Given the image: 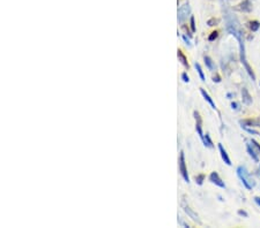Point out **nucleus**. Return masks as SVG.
I'll use <instances>...</instances> for the list:
<instances>
[{"label": "nucleus", "mask_w": 260, "mask_h": 228, "mask_svg": "<svg viewBox=\"0 0 260 228\" xmlns=\"http://www.w3.org/2000/svg\"><path fill=\"white\" fill-rule=\"evenodd\" d=\"M213 81H214V82H216V83H220V82H221V79H220V76H218V75H216V76H214V77H213Z\"/></svg>", "instance_id": "a878e982"}, {"label": "nucleus", "mask_w": 260, "mask_h": 228, "mask_svg": "<svg viewBox=\"0 0 260 228\" xmlns=\"http://www.w3.org/2000/svg\"><path fill=\"white\" fill-rule=\"evenodd\" d=\"M209 181H210L211 183H214V184H216V185L220 187V188H225L224 182L221 180V178L218 176V174H217L216 172H213V173L209 175Z\"/></svg>", "instance_id": "39448f33"}, {"label": "nucleus", "mask_w": 260, "mask_h": 228, "mask_svg": "<svg viewBox=\"0 0 260 228\" xmlns=\"http://www.w3.org/2000/svg\"><path fill=\"white\" fill-rule=\"evenodd\" d=\"M194 116H196V120H197V123H196V129H197V132H198V135L199 137L201 138V141L204 139V133H202V121H201V118H200V115H199V113L198 112H194Z\"/></svg>", "instance_id": "423d86ee"}, {"label": "nucleus", "mask_w": 260, "mask_h": 228, "mask_svg": "<svg viewBox=\"0 0 260 228\" xmlns=\"http://www.w3.org/2000/svg\"><path fill=\"white\" fill-rule=\"evenodd\" d=\"M204 180H205V175H204V174H200V175H197V176H196V182L198 183L199 185L202 184Z\"/></svg>", "instance_id": "a211bd4d"}, {"label": "nucleus", "mask_w": 260, "mask_h": 228, "mask_svg": "<svg viewBox=\"0 0 260 228\" xmlns=\"http://www.w3.org/2000/svg\"><path fill=\"white\" fill-rule=\"evenodd\" d=\"M184 211H185V213L192 219V220H194V221H197V222H199L200 224V220H199V217H198V214L197 213H194L189 206H186V205H184Z\"/></svg>", "instance_id": "9d476101"}, {"label": "nucleus", "mask_w": 260, "mask_h": 228, "mask_svg": "<svg viewBox=\"0 0 260 228\" xmlns=\"http://www.w3.org/2000/svg\"><path fill=\"white\" fill-rule=\"evenodd\" d=\"M217 36H218V32H217V31H213V32L209 35L208 41H209V42H213V41H215V39L217 38Z\"/></svg>", "instance_id": "6ab92c4d"}, {"label": "nucleus", "mask_w": 260, "mask_h": 228, "mask_svg": "<svg viewBox=\"0 0 260 228\" xmlns=\"http://www.w3.org/2000/svg\"><path fill=\"white\" fill-rule=\"evenodd\" d=\"M183 39H184V41L186 42V44H187V45L190 46V41L187 39V37H186V36H183Z\"/></svg>", "instance_id": "c85d7f7f"}, {"label": "nucleus", "mask_w": 260, "mask_h": 228, "mask_svg": "<svg viewBox=\"0 0 260 228\" xmlns=\"http://www.w3.org/2000/svg\"><path fill=\"white\" fill-rule=\"evenodd\" d=\"M254 202H256V203H257V204H258V205L260 206V197L256 196V197H254Z\"/></svg>", "instance_id": "cd10ccee"}, {"label": "nucleus", "mask_w": 260, "mask_h": 228, "mask_svg": "<svg viewBox=\"0 0 260 228\" xmlns=\"http://www.w3.org/2000/svg\"><path fill=\"white\" fill-rule=\"evenodd\" d=\"M190 25H191V30H192V32H196L197 28H196V23H194V17H193V16H191V20H190Z\"/></svg>", "instance_id": "aec40b11"}, {"label": "nucleus", "mask_w": 260, "mask_h": 228, "mask_svg": "<svg viewBox=\"0 0 260 228\" xmlns=\"http://www.w3.org/2000/svg\"><path fill=\"white\" fill-rule=\"evenodd\" d=\"M258 175L260 176V166H259V168H258Z\"/></svg>", "instance_id": "c756f323"}, {"label": "nucleus", "mask_w": 260, "mask_h": 228, "mask_svg": "<svg viewBox=\"0 0 260 228\" xmlns=\"http://www.w3.org/2000/svg\"><path fill=\"white\" fill-rule=\"evenodd\" d=\"M238 8H239V10H243V12H246V13L251 12V10H252L251 1H250V0H244L243 2H241V5H239Z\"/></svg>", "instance_id": "9b49d317"}, {"label": "nucleus", "mask_w": 260, "mask_h": 228, "mask_svg": "<svg viewBox=\"0 0 260 228\" xmlns=\"http://www.w3.org/2000/svg\"><path fill=\"white\" fill-rule=\"evenodd\" d=\"M182 80H183L185 83H189V82H190V77H189V75H187L186 73H183V74H182Z\"/></svg>", "instance_id": "412c9836"}, {"label": "nucleus", "mask_w": 260, "mask_h": 228, "mask_svg": "<svg viewBox=\"0 0 260 228\" xmlns=\"http://www.w3.org/2000/svg\"><path fill=\"white\" fill-rule=\"evenodd\" d=\"M179 172H180L183 179L186 182H190V178H189V174H187V168H186L185 157H184V152L183 151L180 152V156H179Z\"/></svg>", "instance_id": "7ed1b4c3"}, {"label": "nucleus", "mask_w": 260, "mask_h": 228, "mask_svg": "<svg viewBox=\"0 0 260 228\" xmlns=\"http://www.w3.org/2000/svg\"><path fill=\"white\" fill-rule=\"evenodd\" d=\"M243 34H244V32H243V30H242V31H239L238 34L235 35V37L237 38V41H238V43H239V56H241V62H242L243 66L245 67L248 74H249L250 77L252 79V81H256V75H254L252 68L250 67V65H249V62H248V60H246V55H245V45H244Z\"/></svg>", "instance_id": "f257e3e1"}, {"label": "nucleus", "mask_w": 260, "mask_h": 228, "mask_svg": "<svg viewBox=\"0 0 260 228\" xmlns=\"http://www.w3.org/2000/svg\"><path fill=\"white\" fill-rule=\"evenodd\" d=\"M231 108L235 110V111H238L239 110V104L238 103H231Z\"/></svg>", "instance_id": "5701e85b"}, {"label": "nucleus", "mask_w": 260, "mask_h": 228, "mask_svg": "<svg viewBox=\"0 0 260 228\" xmlns=\"http://www.w3.org/2000/svg\"><path fill=\"white\" fill-rule=\"evenodd\" d=\"M259 28H260V23L258 22V21H252V22H250V29H251L252 31H257Z\"/></svg>", "instance_id": "f3484780"}, {"label": "nucleus", "mask_w": 260, "mask_h": 228, "mask_svg": "<svg viewBox=\"0 0 260 228\" xmlns=\"http://www.w3.org/2000/svg\"><path fill=\"white\" fill-rule=\"evenodd\" d=\"M238 214H239V216H243V217H245V218L248 217V213H246L245 211H242V210L238 211Z\"/></svg>", "instance_id": "bb28decb"}, {"label": "nucleus", "mask_w": 260, "mask_h": 228, "mask_svg": "<svg viewBox=\"0 0 260 228\" xmlns=\"http://www.w3.org/2000/svg\"><path fill=\"white\" fill-rule=\"evenodd\" d=\"M218 151H220V153H221V157H222L223 161H224L228 166H230V165H231L230 158H229V156H228V153H227V151H225V149L223 147L222 144H218Z\"/></svg>", "instance_id": "6e6552de"}, {"label": "nucleus", "mask_w": 260, "mask_h": 228, "mask_svg": "<svg viewBox=\"0 0 260 228\" xmlns=\"http://www.w3.org/2000/svg\"><path fill=\"white\" fill-rule=\"evenodd\" d=\"M196 69L198 70V74H199L201 81L205 82V81H206V77H205V74H204V72H202V68H201V66H200L199 63H196Z\"/></svg>", "instance_id": "dca6fc26"}, {"label": "nucleus", "mask_w": 260, "mask_h": 228, "mask_svg": "<svg viewBox=\"0 0 260 228\" xmlns=\"http://www.w3.org/2000/svg\"><path fill=\"white\" fill-rule=\"evenodd\" d=\"M254 147H256V146H254L252 143H248V144H246V149H248V152H249L250 157H251L256 163H259V158H258V154H257Z\"/></svg>", "instance_id": "0eeeda50"}, {"label": "nucleus", "mask_w": 260, "mask_h": 228, "mask_svg": "<svg viewBox=\"0 0 260 228\" xmlns=\"http://www.w3.org/2000/svg\"><path fill=\"white\" fill-rule=\"evenodd\" d=\"M217 22H218L217 20L211 19V20H209V21H208V25H216V23H217Z\"/></svg>", "instance_id": "393cba45"}, {"label": "nucleus", "mask_w": 260, "mask_h": 228, "mask_svg": "<svg viewBox=\"0 0 260 228\" xmlns=\"http://www.w3.org/2000/svg\"><path fill=\"white\" fill-rule=\"evenodd\" d=\"M243 128H245V130H246L248 133L252 134V135H259L258 132H256V130H253V129H251V128H248V127H243Z\"/></svg>", "instance_id": "4be33fe9"}, {"label": "nucleus", "mask_w": 260, "mask_h": 228, "mask_svg": "<svg viewBox=\"0 0 260 228\" xmlns=\"http://www.w3.org/2000/svg\"><path fill=\"white\" fill-rule=\"evenodd\" d=\"M251 143H252V144H253V145L256 146V149H257V150H258V151L260 152V144H259V143H258L257 141H254V139H252V141H251Z\"/></svg>", "instance_id": "b1692460"}, {"label": "nucleus", "mask_w": 260, "mask_h": 228, "mask_svg": "<svg viewBox=\"0 0 260 228\" xmlns=\"http://www.w3.org/2000/svg\"><path fill=\"white\" fill-rule=\"evenodd\" d=\"M190 6H189V3H186V5H184V6H182L179 9H178V21L182 23V22H184V20L187 17V15L190 14Z\"/></svg>", "instance_id": "20e7f679"}, {"label": "nucleus", "mask_w": 260, "mask_h": 228, "mask_svg": "<svg viewBox=\"0 0 260 228\" xmlns=\"http://www.w3.org/2000/svg\"><path fill=\"white\" fill-rule=\"evenodd\" d=\"M237 175H238V178L241 179V181L243 182V184L245 185L246 189L251 190V189L256 185L254 180L250 176V174H249V172H248V169H246L245 166H239V167L237 168Z\"/></svg>", "instance_id": "f03ea898"}, {"label": "nucleus", "mask_w": 260, "mask_h": 228, "mask_svg": "<svg viewBox=\"0 0 260 228\" xmlns=\"http://www.w3.org/2000/svg\"><path fill=\"white\" fill-rule=\"evenodd\" d=\"M242 97H243V103L245 105H251L252 104V97H251L250 92L248 91L246 88H243V90H242Z\"/></svg>", "instance_id": "1a4fd4ad"}, {"label": "nucleus", "mask_w": 260, "mask_h": 228, "mask_svg": "<svg viewBox=\"0 0 260 228\" xmlns=\"http://www.w3.org/2000/svg\"><path fill=\"white\" fill-rule=\"evenodd\" d=\"M177 55H178V60L182 62V65L184 66V67H186L187 69L190 68V65H189V62H187V59H186V56L183 54V52L180 51V50H178V53H177Z\"/></svg>", "instance_id": "f8f14e48"}, {"label": "nucleus", "mask_w": 260, "mask_h": 228, "mask_svg": "<svg viewBox=\"0 0 260 228\" xmlns=\"http://www.w3.org/2000/svg\"><path fill=\"white\" fill-rule=\"evenodd\" d=\"M259 122H260V119H259Z\"/></svg>", "instance_id": "7c9ffc66"}, {"label": "nucleus", "mask_w": 260, "mask_h": 228, "mask_svg": "<svg viewBox=\"0 0 260 228\" xmlns=\"http://www.w3.org/2000/svg\"><path fill=\"white\" fill-rule=\"evenodd\" d=\"M200 92H201V94H202V97H204V98H205V100H207V101H208V104H209V105H210V106H211V107H213V108H214V110H215V108H216V105H215V103H214V101H213V99H211V98H210V96H209V94H208L207 92L205 91V89H200Z\"/></svg>", "instance_id": "ddd939ff"}, {"label": "nucleus", "mask_w": 260, "mask_h": 228, "mask_svg": "<svg viewBox=\"0 0 260 228\" xmlns=\"http://www.w3.org/2000/svg\"><path fill=\"white\" fill-rule=\"evenodd\" d=\"M204 60H205V65H206V67H207L209 70H214L215 69V65H214V62H213V60L209 58V56H205L204 58Z\"/></svg>", "instance_id": "4468645a"}, {"label": "nucleus", "mask_w": 260, "mask_h": 228, "mask_svg": "<svg viewBox=\"0 0 260 228\" xmlns=\"http://www.w3.org/2000/svg\"><path fill=\"white\" fill-rule=\"evenodd\" d=\"M202 143H204L205 146H208V147H213V146H214V145H213V142H211V139H210V137H209V134H206V135L204 136Z\"/></svg>", "instance_id": "2eb2a0df"}]
</instances>
